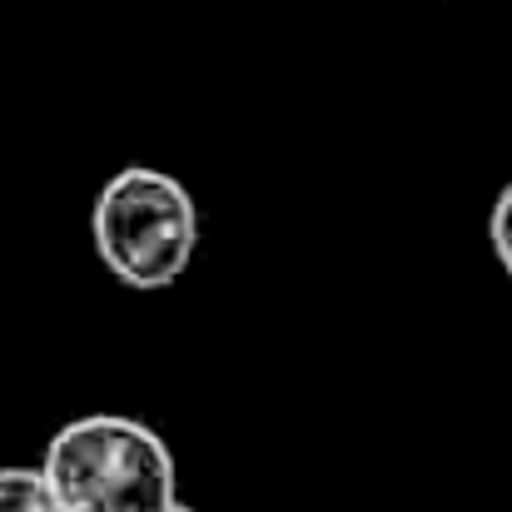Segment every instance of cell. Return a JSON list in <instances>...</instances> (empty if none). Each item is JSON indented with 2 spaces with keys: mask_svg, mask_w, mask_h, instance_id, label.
<instances>
[{
  "mask_svg": "<svg viewBox=\"0 0 512 512\" xmlns=\"http://www.w3.org/2000/svg\"><path fill=\"white\" fill-rule=\"evenodd\" d=\"M160 512H199V508H189V503H179V498H174V503H165Z\"/></svg>",
  "mask_w": 512,
  "mask_h": 512,
  "instance_id": "obj_5",
  "label": "cell"
},
{
  "mask_svg": "<svg viewBox=\"0 0 512 512\" xmlns=\"http://www.w3.org/2000/svg\"><path fill=\"white\" fill-rule=\"evenodd\" d=\"M0 512H65V503L45 483L40 463L35 468L10 463V468H0Z\"/></svg>",
  "mask_w": 512,
  "mask_h": 512,
  "instance_id": "obj_3",
  "label": "cell"
},
{
  "mask_svg": "<svg viewBox=\"0 0 512 512\" xmlns=\"http://www.w3.org/2000/svg\"><path fill=\"white\" fill-rule=\"evenodd\" d=\"M488 244H493L498 269L512 279V179L498 189V199H493V209H488Z\"/></svg>",
  "mask_w": 512,
  "mask_h": 512,
  "instance_id": "obj_4",
  "label": "cell"
},
{
  "mask_svg": "<svg viewBox=\"0 0 512 512\" xmlns=\"http://www.w3.org/2000/svg\"><path fill=\"white\" fill-rule=\"evenodd\" d=\"M199 199L184 179L155 165L115 170L90 204V239L110 279L135 294L179 284L199 254Z\"/></svg>",
  "mask_w": 512,
  "mask_h": 512,
  "instance_id": "obj_2",
  "label": "cell"
},
{
  "mask_svg": "<svg viewBox=\"0 0 512 512\" xmlns=\"http://www.w3.org/2000/svg\"><path fill=\"white\" fill-rule=\"evenodd\" d=\"M65 512H160L179 498V468L160 428L130 413H80L40 453Z\"/></svg>",
  "mask_w": 512,
  "mask_h": 512,
  "instance_id": "obj_1",
  "label": "cell"
}]
</instances>
